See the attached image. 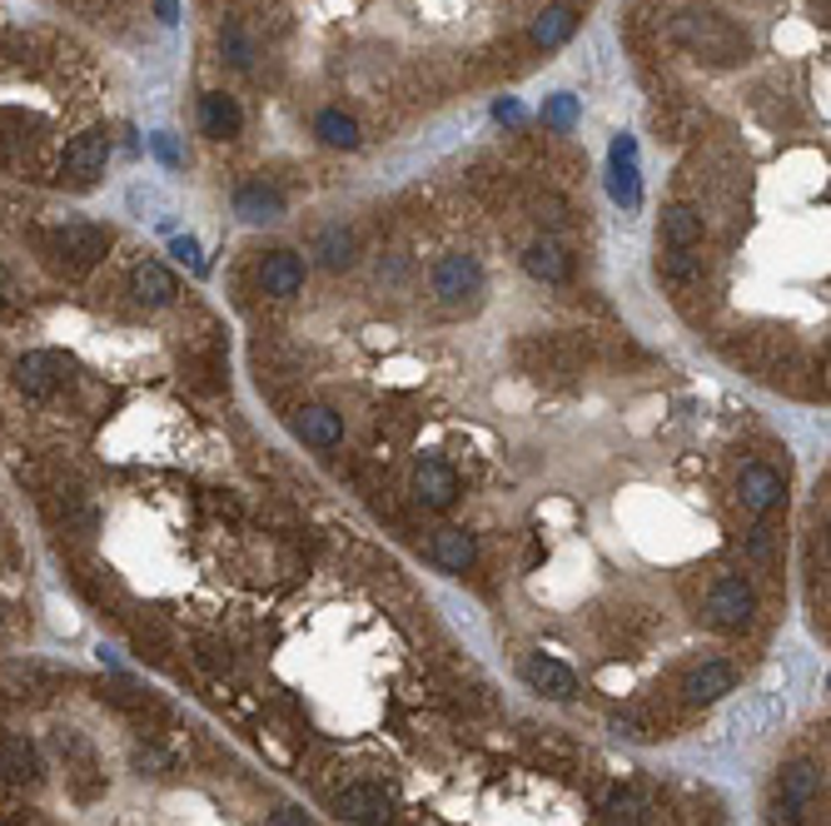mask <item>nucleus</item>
I'll return each mask as SVG.
<instances>
[{
    "label": "nucleus",
    "instance_id": "nucleus-1",
    "mask_svg": "<svg viewBox=\"0 0 831 826\" xmlns=\"http://www.w3.org/2000/svg\"><path fill=\"white\" fill-rule=\"evenodd\" d=\"M673 35L707 65H737L747 55V35L728 21V15H712V11H687L673 21Z\"/></svg>",
    "mask_w": 831,
    "mask_h": 826
},
{
    "label": "nucleus",
    "instance_id": "nucleus-2",
    "mask_svg": "<svg viewBox=\"0 0 831 826\" xmlns=\"http://www.w3.org/2000/svg\"><path fill=\"white\" fill-rule=\"evenodd\" d=\"M752 612H757V593H752L747 578L728 573V578L712 583V593H707V622H712V628L742 632L752 622Z\"/></svg>",
    "mask_w": 831,
    "mask_h": 826
},
{
    "label": "nucleus",
    "instance_id": "nucleus-3",
    "mask_svg": "<svg viewBox=\"0 0 831 826\" xmlns=\"http://www.w3.org/2000/svg\"><path fill=\"white\" fill-rule=\"evenodd\" d=\"M434 294L448 304V309H463L483 294V264L473 254H448L438 259L434 269Z\"/></svg>",
    "mask_w": 831,
    "mask_h": 826
},
{
    "label": "nucleus",
    "instance_id": "nucleus-4",
    "mask_svg": "<svg viewBox=\"0 0 831 826\" xmlns=\"http://www.w3.org/2000/svg\"><path fill=\"white\" fill-rule=\"evenodd\" d=\"M51 249H55V259H61L65 269H95L105 259V249H110V229H100V225H61L51 235Z\"/></svg>",
    "mask_w": 831,
    "mask_h": 826
},
{
    "label": "nucleus",
    "instance_id": "nucleus-5",
    "mask_svg": "<svg viewBox=\"0 0 831 826\" xmlns=\"http://www.w3.org/2000/svg\"><path fill=\"white\" fill-rule=\"evenodd\" d=\"M811 806H817V772H811L807 762L781 767V776H777V816H781V826H801L811 816Z\"/></svg>",
    "mask_w": 831,
    "mask_h": 826
},
{
    "label": "nucleus",
    "instance_id": "nucleus-6",
    "mask_svg": "<svg viewBox=\"0 0 831 826\" xmlns=\"http://www.w3.org/2000/svg\"><path fill=\"white\" fill-rule=\"evenodd\" d=\"M105 165H110V134L90 130V134H75L70 145H65L61 175L70 180V185H95V180L105 175Z\"/></svg>",
    "mask_w": 831,
    "mask_h": 826
},
{
    "label": "nucleus",
    "instance_id": "nucleus-7",
    "mask_svg": "<svg viewBox=\"0 0 831 826\" xmlns=\"http://www.w3.org/2000/svg\"><path fill=\"white\" fill-rule=\"evenodd\" d=\"M334 806H339V816H349L353 826H389V816H394V796L379 782L343 786V792L334 796Z\"/></svg>",
    "mask_w": 831,
    "mask_h": 826
},
{
    "label": "nucleus",
    "instance_id": "nucleus-8",
    "mask_svg": "<svg viewBox=\"0 0 831 826\" xmlns=\"http://www.w3.org/2000/svg\"><path fill=\"white\" fill-rule=\"evenodd\" d=\"M414 498L424 508H434V513L453 508V498H458L453 464H444V458H418V464H414Z\"/></svg>",
    "mask_w": 831,
    "mask_h": 826
},
{
    "label": "nucleus",
    "instance_id": "nucleus-9",
    "mask_svg": "<svg viewBox=\"0 0 831 826\" xmlns=\"http://www.w3.org/2000/svg\"><path fill=\"white\" fill-rule=\"evenodd\" d=\"M65 363L55 359V354H21L15 359V383H21L25 399H51V393L65 389Z\"/></svg>",
    "mask_w": 831,
    "mask_h": 826
},
{
    "label": "nucleus",
    "instance_id": "nucleus-10",
    "mask_svg": "<svg viewBox=\"0 0 831 826\" xmlns=\"http://www.w3.org/2000/svg\"><path fill=\"white\" fill-rule=\"evenodd\" d=\"M0 782L11 786H35L41 782V752L31 737H0Z\"/></svg>",
    "mask_w": 831,
    "mask_h": 826
},
{
    "label": "nucleus",
    "instance_id": "nucleus-11",
    "mask_svg": "<svg viewBox=\"0 0 831 826\" xmlns=\"http://www.w3.org/2000/svg\"><path fill=\"white\" fill-rule=\"evenodd\" d=\"M523 682H528L533 693L553 697V703H568V697H578V677H572L562 662L543 657V652H533V657L523 662Z\"/></svg>",
    "mask_w": 831,
    "mask_h": 826
},
{
    "label": "nucleus",
    "instance_id": "nucleus-12",
    "mask_svg": "<svg viewBox=\"0 0 831 826\" xmlns=\"http://www.w3.org/2000/svg\"><path fill=\"white\" fill-rule=\"evenodd\" d=\"M737 498H742V508L747 513H772V508L781 503V474L777 468H767V464H747L742 468V478H737Z\"/></svg>",
    "mask_w": 831,
    "mask_h": 826
},
{
    "label": "nucleus",
    "instance_id": "nucleus-13",
    "mask_svg": "<svg viewBox=\"0 0 831 826\" xmlns=\"http://www.w3.org/2000/svg\"><path fill=\"white\" fill-rule=\"evenodd\" d=\"M260 284H264V294H274V300H294V294L304 290V259L294 254V249H274V254L260 264Z\"/></svg>",
    "mask_w": 831,
    "mask_h": 826
},
{
    "label": "nucleus",
    "instance_id": "nucleus-14",
    "mask_svg": "<svg viewBox=\"0 0 831 826\" xmlns=\"http://www.w3.org/2000/svg\"><path fill=\"white\" fill-rule=\"evenodd\" d=\"M130 294H135V300L145 304V309H165V304H175L179 280L170 274L165 264L145 259V264H135V274H130Z\"/></svg>",
    "mask_w": 831,
    "mask_h": 826
},
{
    "label": "nucleus",
    "instance_id": "nucleus-15",
    "mask_svg": "<svg viewBox=\"0 0 831 826\" xmlns=\"http://www.w3.org/2000/svg\"><path fill=\"white\" fill-rule=\"evenodd\" d=\"M294 434L314 448H334L343 438V419L329 409V403H304V409L294 413Z\"/></svg>",
    "mask_w": 831,
    "mask_h": 826
},
{
    "label": "nucleus",
    "instance_id": "nucleus-16",
    "mask_svg": "<svg viewBox=\"0 0 831 826\" xmlns=\"http://www.w3.org/2000/svg\"><path fill=\"white\" fill-rule=\"evenodd\" d=\"M240 124H244V115H240V105L229 100V95H219V90L199 95V130H205L209 140H234Z\"/></svg>",
    "mask_w": 831,
    "mask_h": 826
},
{
    "label": "nucleus",
    "instance_id": "nucleus-17",
    "mask_svg": "<svg viewBox=\"0 0 831 826\" xmlns=\"http://www.w3.org/2000/svg\"><path fill=\"white\" fill-rule=\"evenodd\" d=\"M732 687H737V672H732L728 662H702V667L687 672V682H682L687 703H718V697H728Z\"/></svg>",
    "mask_w": 831,
    "mask_h": 826
},
{
    "label": "nucleus",
    "instance_id": "nucleus-18",
    "mask_svg": "<svg viewBox=\"0 0 831 826\" xmlns=\"http://www.w3.org/2000/svg\"><path fill=\"white\" fill-rule=\"evenodd\" d=\"M434 563L448 573H468L473 568V558H479V543H473V533H463V528H444V533H434Z\"/></svg>",
    "mask_w": 831,
    "mask_h": 826
},
{
    "label": "nucleus",
    "instance_id": "nucleus-19",
    "mask_svg": "<svg viewBox=\"0 0 831 826\" xmlns=\"http://www.w3.org/2000/svg\"><path fill=\"white\" fill-rule=\"evenodd\" d=\"M523 269L543 284H562L568 280V254H562L558 239H533V244L523 249Z\"/></svg>",
    "mask_w": 831,
    "mask_h": 826
},
{
    "label": "nucleus",
    "instance_id": "nucleus-20",
    "mask_svg": "<svg viewBox=\"0 0 831 826\" xmlns=\"http://www.w3.org/2000/svg\"><path fill=\"white\" fill-rule=\"evenodd\" d=\"M633 155H637V150H633V140H627V134H623V140H613V180H608V189H613V199H617V205H627V209L643 199Z\"/></svg>",
    "mask_w": 831,
    "mask_h": 826
},
{
    "label": "nucleus",
    "instance_id": "nucleus-21",
    "mask_svg": "<svg viewBox=\"0 0 831 826\" xmlns=\"http://www.w3.org/2000/svg\"><path fill=\"white\" fill-rule=\"evenodd\" d=\"M663 244L667 249H697L702 244V215L692 205L663 209Z\"/></svg>",
    "mask_w": 831,
    "mask_h": 826
},
{
    "label": "nucleus",
    "instance_id": "nucleus-22",
    "mask_svg": "<svg viewBox=\"0 0 831 826\" xmlns=\"http://www.w3.org/2000/svg\"><path fill=\"white\" fill-rule=\"evenodd\" d=\"M572 31H578V15H572L568 6H548V11L533 21V45H538V51H558V45L572 41Z\"/></svg>",
    "mask_w": 831,
    "mask_h": 826
},
{
    "label": "nucleus",
    "instance_id": "nucleus-23",
    "mask_svg": "<svg viewBox=\"0 0 831 826\" xmlns=\"http://www.w3.org/2000/svg\"><path fill=\"white\" fill-rule=\"evenodd\" d=\"M234 215L250 219V225H270V219H280V215H284V199H280V189L244 185L240 195H234Z\"/></svg>",
    "mask_w": 831,
    "mask_h": 826
},
{
    "label": "nucleus",
    "instance_id": "nucleus-24",
    "mask_svg": "<svg viewBox=\"0 0 831 826\" xmlns=\"http://www.w3.org/2000/svg\"><path fill=\"white\" fill-rule=\"evenodd\" d=\"M314 134L334 150H359V140H364V134H359V120L343 115V110H324L319 120H314Z\"/></svg>",
    "mask_w": 831,
    "mask_h": 826
},
{
    "label": "nucleus",
    "instance_id": "nucleus-25",
    "mask_svg": "<svg viewBox=\"0 0 831 826\" xmlns=\"http://www.w3.org/2000/svg\"><path fill=\"white\" fill-rule=\"evenodd\" d=\"M603 826H647V802L633 792H608L603 796Z\"/></svg>",
    "mask_w": 831,
    "mask_h": 826
},
{
    "label": "nucleus",
    "instance_id": "nucleus-26",
    "mask_svg": "<svg viewBox=\"0 0 831 826\" xmlns=\"http://www.w3.org/2000/svg\"><path fill=\"white\" fill-rule=\"evenodd\" d=\"M314 254H319L324 269H334V274H339V269L353 264V235H349V229H324L319 244H314Z\"/></svg>",
    "mask_w": 831,
    "mask_h": 826
},
{
    "label": "nucleus",
    "instance_id": "nucleus-27",
    "mask_svg": "<svg viewBox=\"0 0 831 826\" xmlns=\"http://www.w3.org/2000/svg\"><path fill=\"white\" fill-rule=\"evenodd\" d=\"M657 274H663L667 284H692L697 274H702V259H697L692 249H667V254H657Z\"/></svg>",
    "mask_w": 831,
    "mask_h": 826
},
{
    "label": "nucleus",
    "instance_id": "nucleus-28",
    "mask_svg": "<svg viewBox=\"0 0 831 826\" xmlns=\"http://www.w3.org/2000/svg\"><path fill=\"white\" fill-rule=\"evenodd\" d=\"M572 115H578V100H572V95H558V100L543 110V120L548 124H572Z\"/></svg>",
    "mask_w": 831,
    "mask_h": 826
},
{
    "label": "nucleus",
    "instance_id": "nucleus-29",
    "mask_svg": "<svg viewBox=\"0 0 831 826\" xmlns=\"http://www.w3.org/2000/svg\"><path fill=\"white\" fill-rule=\"evenodd\" d=\"M225 51H229V65H250V45H244V35L240 31H225Z\"/></svg>",
    "mask_w": 831,
    "mask_h": 826
},
{
    "label": "nucleus",
    "instance_id": "nucleus-30",
    "mask_svg": "<svg viewBox=\"0 0 831 826\" xmlns=\"http://www.w3.org/2000/svg\"><path fill=\"white\" fill-rule=\"evenodd\" d=\"M15 309V290H11V280L0 274V314H11Z\"/></svg>",
    "mask_w": 831,
    "mask_h": 826
},
{
    "label": "nucleus",
    "instance_id": "nucleus-31",
    "mask_svg": "<svg viewBox=\"0 0 831 826\" xmlns=\"http://www.w3.org/2000/svg\"><path fill=\"white\" fill-rule=\"evenodd\" d=\"M175 254H179V259H189V264H199V254H195V239H185V235L175 239Z\"/></svg>",
    "mask_w": 831,
    "mask_h": 826
},
{
    "label": "nucleus",
    "instance_id": "nucleus-32",
    "mask_svg": "<svg viewBox=\"0 0 831 826\" xmlns=\"http://www.w3.org/2000/svg\"><path fill=\"white\" fill-rule=\"evenodd\" d=\"M270 826H309V822H304V812H280Z\"/></svg>",
    "mask_w": 831,
    "mask_h": 826
},
{
    "label": "nucleus",
    "instance_id": "nucleus-33",
    "mask_svg": "<svg viewBox=\"0 0 831 826\" xmlns=\"http://www.w3.org/2000/svg\"><path fill=\"white\" fill-rule=\"evenodd\" d=\"M155 150H160V160H170V165H175V145H170V140H165V134H155Z\"/></svg>",
    "mask_w": 831,
    "mask_h": 826
},
{
    "label": "nucleus",
    "instance_id": "nucleus-34",
    "mask_svg": "<svg viewBox=\"0 0 831 826\" xmlns=\"http://www.w3.org/2000/svg\"><path fill=\"white\" fill-rule=\"evenodd\" d=\"M160 15H165V21H175V0H160Z\"/></svg>",
    "mask_w": 831,
    "mask_h": 826
}]
</instances>
